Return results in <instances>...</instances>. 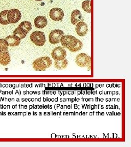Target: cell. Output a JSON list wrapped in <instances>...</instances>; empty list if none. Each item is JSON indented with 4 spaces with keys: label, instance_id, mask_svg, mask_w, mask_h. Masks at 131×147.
Wrapping results in <instances>:
<instances>
[{
    "label": "cell",
    "instance_id": "6da1fadb",
    "mask_svg": "<svg viewBox=\"0 0 131 147\" xmlns=\"http://www.w3.org/2000/svg\"><path fill=\"white\" fill-rule=\"evenodd\" d=\"M60 42L63 47L67 48L72 53L78 51L83 47V42L71 35H63L60 39Z\"/></svg>",
    "mask_w": 131,
    "mask_h": 147
},
{
    "label": "cell",
    "instance_id": "7a4b0ae2",
    "mask_svg": "<svg viewBox=\"0 0 131 147\" xmlns=\"http://www.w3.org/2000/svg\"><path fill=\"white\" fill-rule=\"evenodd\" d=\"M52 61L47 56L38 58L33 61L32 65L33 69L36 71H44L51 67Z\"/></svg>",
    "mask_w": 131,
    "mask_h": 147
},
{
    "label": "cell",
    "instance_id": "3957f363",
    "mask_svg": "<svg viewBox=\"0 0 131 147\" xmlns=\"http://www.w3.org/2000/svg\"><path fill=\"white\" fill-rule=\"evenodd\" d=\"M32 42L38 47H42L45 43V34L41 31H35L32 32L30 36Z\"/></svg>",
    "mask_w": 131,
    "mask_h": 147
},
{
    "label": "cell",
    "instance_id": "277c9868",
    "mask_svg": "<svg viewBox=\"0 0 131 147\" xmlns=\"http://www.w3.org/2000/svg\"><path fill=\"white\" fill-rule=\"evenodd\" d=\"M91 57L85 53L79 54L75 58V63L80 67H87L90 65Z\"/></svg>",
    "mask_w": 131,
    "mask_h": 147
},
{
    "label": "cell",
    "instance_id": "5b68a950",
    "mask_svg": "<svg viewBox=\"0 0 131 147\" xmlns=\"http://www.w3.org/2000/svg\"><path fill=\"white\" fill-rule=\"evenodd\" d=\"M7 16L9 24H16L21 19V12L17 9H12L8 11Z\"/></svg>",
    "mask_w": 131,
    "mask_h": 147
},
{
    "label": "cell",
    "instance_id": "8992f818",
    "mask_svg": "<svg viewBox=\"0 0 131 147\" xmlns=\"http://www.w3.org/2000/svg\"><path fill=\"white\" fill-rule=\"evenodd\" d=\"M67 53L63 47H55L52 52V56L55 61H62L65 59Z\"/></svg>",
    "mask_w": 131,
    "mask_h": 147
},
{
    "label": "cell",
    "instance_id": "52a82bcc",
    "mask_svg": "<svg viewBox=\"0 0 131 147\" xmlns=\"http://www.w3.org/2000/svg\"><path fill=\"white\" fill-rule=\"evenodd\" d=\"M64 35V33L60 30H55L50 32L49 35V42L52 44H57L60 42V39Z\"/></svg>",
    "mask_w": 131,
    "mask_h": 147
},
{
    "label": "cell",
    "instance_id": "ba28073f",
    "mask_svg": "<svg viewBox=\"0 0 131 147\" xmlns=\"http://www.w3.org/2000/svg\"><path fill=\"white\" fill-rule=\"evenodd\" d=\"M49 15L52 20L59 21L62 20L64 16V13L61 8H54L50 11Z\"/></svg>",
    "mask_w": 131,
    "mask_h": 147
},
{
    "label": "cell",
    "instance_id": "9c48e42d",
    "mask_svg": "<svg viewBox=\"0 0 131 147\" xmlns=\"http://www.w3.org/2000/svg\"><path fill=\"white\" fill-rule=\"evenodd\" d=\"M75 31L79 36H85L88 32V27L87 24L84 21H80L77 23L75 28Z\"/></svg>",
    "mask_w": 131,
    "mask_h": 147
},
{
    "label": "cell",
    "instance_id": "30bf717a",
    "mask_svg": "<svg viewBox=\"0 0 131 147\" xmlns=\"http://www.w3.org/2000/svg\"><path fill=\"white\" fill-rule=\"evenodd\" d=\"M71 20L72 24L75 25L80 21H84V19L81 13V11L77 9H75L72 11L71 14Z\"/></svg>",
    "mask_w": 131,
    "mask_h": 147
},
{
    "label": "cell",
    "instance_id": "8fae6325",
    "mask_svg": "<svg viewBox=\"0 0 131 147\" xmlns=\"http://www.w3.org/2000/svg\"><path fill=\"white\" fill-rule=\"evenodd\" d=\"M34 24L37 28H43L47 25V19L44 16H38L35 18Z\"/></svg>",
    "mask_w": 131,
    "mask_h": 147
},
{
    "label": "cell",
    "instance_id": "7c38bea8",
    "mask_svg": "<svg viewBox=\"0 0 131 147\" xmlns=\"http://www.w3.org/2000/svg\"><path fill=\"white\" fill-rule=\"evenodd\" d=\"M5 39L7 41L9 47L18 46L21 42V39L14 34L6 37Z\"/></svg>",
    "mask_w": 131,
    "mask_h": 147
},
{
    "label": "cell",
    "instance_id": "4fadbf2b",
    "mask_svg": "<svg viewBox=\"0 0 131 147\" xmlns=\"http://www.w3.org/2000/svg\"><path fill=\"white\" fill-rule=\"evenodd\" d=\"M11 62V57L8 51L0 53V64L2 65H7Z\"/></svg>",
    "mask_w": 131,
    "mask_h": 147
},
{
    "label": "cell",
    "instance_id": "5bb4252c",
    "mask_svg": "<svg viewBox=\"0 0 131 147\" xmlns=\"http://www.w3.org/2000/svg\"><path fill=\"white\" fill-rule=\"evenodd\" d=\"M29 32L24 29L23 27L19 26L13 32V34L19 37L21 39H23L26 37Z\"/></svg>",
    "mask_w": 131,
    "mask_h": 147
},
{
    "label": "cell",
    "instance_id": "9a60e30c",
    "mask_svg": "<svg viewBox=\"0 0 131 147\" xmlns=\"http://www.w3.org/2000/svg\"><path fill=\"white\" fill-rule=\"evenodd\" d=\"M54 65H55V67L58 69H65L67 65H68V61L64 59L62 61H55V63H54Z\"/></svg>",
    "mask_w": 131,
    "mask_h": 147
},
{
    "label": "cell",
    "instance_id": "2e32d148",
    "mask_svg": "<svg viewBox=\"0 0 131 147\" xmlns=\"http://www.w3.org/2000/svg\"><path fill=\"white\" fill-rule=\"evenodd\" d=\"M8 10L2 11L0 13V24L3 25L9 24V22L7 20V13Z\"/></svg>",
    "mask_w": 131,
    "mask_h": 147
},
{
    "label": "cell",
    "instance_id": "e0dca14e",
    "mask_svg": "<svg viewBox=\"0 0 131 147\" xmlns=\"http://www.w3.org/2000/svg\"><path fill=\"white\" fill-rule=\"evenodd\" d=\"M8 44L5 39H0V53L8 51Z\"/></svg>",
    "mask_w": 131,
    "mask_h": 147
},
{
    "label": "cell",
    "instance_id": "ac0fdd59",
    "mask_svg": "<svg viewBox=\"0 0 131 147\" xmlns=\"http://www.w3.org/2000/svg\"><path fill=\"white\" fill-rule=\"evenodd\" d=\"M90 0H86L85 1L82 3V8L84 11L88 13H91V6H90Z\"/></svg>",
    "mask_w": 131,
    "mask_h": 147
},
{
    "label": "cell",
    "instance_id": "d6986e66",
    "mask_svg": "<svg viewBox=\"0 0 131 147\" xmlns=\"http://www.w3.org/2000/svg\"><path fill=\"white\" fill-rule=\"evenodd\" d=\"M19 26L23 27L28 32H29L30 31H31V30L32 29L31 23L30 21H23V22H21V24Z\"/></svg>",
    "mask_w": 131,
    "mask_h": 147
},
{
    "label": "cell",
    "instance_id": "ffe728a7",
    "mask_svg": "<svg viewBox=\"0 0 131 147\" xmlns=\"http://www.w3.org/2000/svg\"><path fill=\"white\" fill-rule=\"evenodd\" d=\"M36 1H43V0H36Z\"/></svg>",
    "mask_w": 131,
    "mask_h": 147
}]
</instances>
